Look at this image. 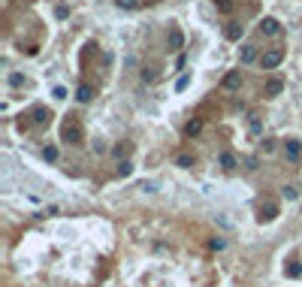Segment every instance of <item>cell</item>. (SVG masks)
<instances>
[{
	"label": "cell",
	"instance_id": "6da1fadb",
	"mask_svg": "<svg viewBox=\"0 0 302 287\" xmlns=\"http://www.w3.org/2000/svg\"><path fill=\"white\" fill-rule=\"evenodd\" d=\"M281 61H284V48H269V51H263V55H260L263 70H275Z\"/></svg>",
	"mask_w": 302,
	"mask_h": 287
},
{
	"label": "cell",
	"instance_id": "7a4b0ae2",
	"mask_svg": "<svg viewBox=\"0 0 302 287\" xmlns=\"http://www.w3.org/2000/svg\"><path fill=\"white\" fill-rule=\"evenodd\" d=\"M284 157H287L290 164H299L302 160V142L299 139H284Z\"/></svg>",
	"mask_w": 302,
	"mask_h": 287
},
{
	"label": "cell",
	"instance_id": "3957f363",
	"mask_svg": "<svg viewBox=\"0 0 302 287\" xmlns=\"http://www.w3.org/2000/svg\"><path fill=\"white\" fill-rule=\"evenodd\" d=\"M260 33H263V37H278V33H281V24H278V19H272V15H266V19L260 22Z\"/></svg>",
	"mask_w": 302,
	"mask_h": 287
},
{
	"label": "cell",
	"instance_id": "277c9868",
	"mask_svg": "<svg viewBox=\"0 0 302 287\" xmlns=\"http://www.w3.org/2000/svg\"><path fill=\"white\" fill-rule=\"evenodd\" d=\"M224 88H227V91H239V88H242V73H239V70H230V73L224 76Z\"/></svg>",
	"mask_w": 302,
	"mask_h": 287
},
{
	"label": "cell",
	"instance_id": "5b68a950",
	"mask_svg": "<svg viewBox=\"0 0 302 287\" xmlns=\"http://www.w3.org/2000/svg\"><path fill=\"white\" fill-rule=\"evenodd\" d=\"M94 94H97V91H94V85H88V82H82V85L76 88V100H79V103H91V100H94Z\"/></svg>",
	"mask_w": 302,
	"mask_h": 287
},
{
	"label": "cell",
	"instance_id": "8992f818",
	"mask_svg": "<svg viewBox=\"0 0 302 287\" xmlns=\"http://www.w3.org/2000/svg\"><path fill=\"white\" fill-rule=\"evenodd\" d=\"M166 43H169V51H179V48L185 46V33H182L179 27H172V30H169V40H166Z\"/></svg>",
	"mask_w": 302,
	"mask_h": 287
},
{
	"label": "cell",
	"instance_id": "52a82bcc",
	"mask_svg": "<svg viewBox=\"0 0 302 287\" xmlns=\"http://www.w3.org/2000/svg\"><path fill=\"white\" fill-rule=\"evenodd\" d=\"M218 164H221V169H236V167H239V157H236L233 151H221Z\"/></svg>",
	"mask_w": 302,
	"mask_h": 287
},
{
	"label": "cell",
	"instance_id": "ba28073f",
	"mask_svg": "<svg viewBox=\"0 0 302 287\" xmlns=\"http://www.w3.org/2000/svg\"><path fill=\"white\" fill-rule=\"evenodd\" d=\"M239 58H242V64H254V61L260 58V55H257V46H251V43H248V46H242Z\"/></svg>",
	"mask_w": 302,
	"mask_h": 287
},
{
	"label": "cell",
	"instance_id": "9c48e42d",
	"mask_svg": "<svg viewBox=\"0 0 302 287\" xmlns=\"http://www.w3.org/2000/svg\"><path fill=\"white\" fill-rule=\"evenodd\" d=\"M281 91H284V82H281V79H269V82H266V88H263L266 97H278Z\"/></svg>",
	"mask_w": 302,
	"mask_h": 287
},
{
	"label": "cell",
	"instance_id": "30bf717a",
	"mask_svg": "<svg viewBox=\"0 0 302 287\" xmlns=\"http://www.w3.org/2000/svg\"><path fill=\"white\" fill-rule=\"evenodd\" d=\"M242 22H227V27H224V33H227V40H242Z\"/></svg>",
	"mask_w": 302,
	"mask_h": 287
},
{
	"label": "cell",
	"instance_id": "8fae6325",
	"mask_svg": "<svg viewBox=\"0 0 302 287\" xmlns=\"http://www.w3.org/2000/svg\"><path fill=\"white\" fill-rule=\"evenodd\" d=\"M275 218H278V209H275L272 203H266V206L260 209V218H257V221H260V224H266V221H275Z\"/></svg>",
	"mask_w": 302,
	"mask_h": 287
},
{
	"label": "cell",
	"instance_id": "7c38bea8",
	"mask_svg": "<svg viewBox=\"0 0 302 287\" xmlns=\"http://www.w3.org/2000/svg\"><path fill=\"white\" fill-rule=\"evenodd\" d=\"M64 139L79 142V139H82V127H79V124H67V127H64Z\"/></svg>",
	"mask_w": 302,
	"mask_h": 287
},
{
	"label": "cell",
	"instance_id": "4fadbf2b",
	"mask_svg": "<svg viewBox=\"0 0 302 287\" xmlns=\"http://www.w3.org/2000/svg\"><path fill=\"white\" fill-rule=\"evenodd\" d=\"M200 133H203V121L200 118H193V121L185 124V136H200Z\"/></svg>",
	"mask_w": 302,
	"mask_h": 287
},
{
	"label": "cell",
	"instance_id": "5bb4252c",
	"mask_svg": "<svg viewBox=\"0 0 302 287\" xmlns=\"http://www.w3.org/2000/svg\"><path fill=\"white\" fill-rule=\"evenodd\" d=\"M115 6L124 9V12H136V9L142 6V0H115Z\"/></svg>",
	"mask_w": 302,
	"mask_h": 287
},
{
	"label": "cell",
	"instance_id": "9a60e30c",
	"mask_svg": "<svg viewBox=\"0 0 302 287\" xmlns=\"http://www.w3.org/2000/svg\"><path fill=\"white\" fill-rule=\"evenodd\" d=\"M281 196H284L287 203H293V200H299V191H296L293 185H284V188H281Z\"/></svg>",
	"mask_w": 302,
	"mask_h": 287
},
{
	"label": "cell",
	"instance_id": "2e32d148",
	"mask_svg": "<svg viewBox=\"0 0 302 287\" xmlns=\"http://www.w3.org/2000/svg\"><path fill=\"white\" fill-rule=\"evenodd\" d=\"M175 167L190 169V167H193V154H179V157H175Z\"/></svg>",
	"mask_w": 302,
	"mask_h": 287
},
{
	"label": "cell",
	"instance_id": "e0dca14e",
	"mask_svg": "<svg viewBox=\"0 0 302 287\" xmlns=\"http://www.w3.org/2000/svg\"><path fill=\"white\" fill-rule=\"evenodd\" d=\"M43 160L55 164V160H58V145H46V148H43Z\"/></svg>",
	"mask_w": 302,
	"mask_h": 287
},
{
	"label": "cell",
	"instance_id": "ac0fdd59",
	"mask_svg": "<svg viewBox=\"0 0 302 287\" xmlns=\"http://www.w3.org/2000/svg\"><path fill=\"white\" fill-rule=\"evenodd\" d=\"M130 172H133V164H130V160H118V175H121V178H127Z\"/></svg>",
	"mask_w": 302,
	"mask_h": 287
},
{
	"label": "cell",
	"instance_id": "d6986e66",
	"mask_svg": "<svg viewBox=\"0 0 302 287\" xmlns=\"http://www.w3.org/2000/svg\"><path fill=\"white\" fill-rule=\"evenodd\" d=\"M48 118H51V115L43 109V106H37V109H33V121H37V124H46Z\"/></svg>",
	"mask_w": 302,
	"mask_h": 287
},
{
	"label": "cell",
	"instance_id": "ffe728a7",
	"mask_svg": "<svg viewBox=\"0 0 302 287\" xmlns=\"http://www.w3.org/2000/svg\"><path fill=\"white\" fill-rule=\"evenodd\" d=\"M215 6H218V12L230 15V12H233V0H215Z\"/></svg>",
	"mask_w": 302,
	"mask_h": 287
},
{
	"label": "cell",
	"instance_id": "44dd1931",
	"mask_svg": "<svg viewBox=\"0 0 302 287\" xmlns=\"http://www.w3.org/2000/svg\"><path fill=\"white\" fill-rule=\"evenodd\" d=\"M284 272H287V278H299V275H302V266H299V263H287Z\"/></svg>",
	"mask_w": 302,
	"mask_h": 287
},
{
	"label": "cell",
	"instance_id": "7402d4cb",
	"mask_svg": "<svg viewBox=\"0 0 302 287\" xmlns=\"http://www.w3.org/2000/svg\"><path fill=\"white\" fill-rule=\"evenodd\" d=\"M112 154H115L118 160H127V154H130V145H115V148H112Z\"/></svg>",
	"mask_w": 302,
	"mask_h": 287
},
{
	"label": "cell",
	"instance_id": "603a6c76",
	"mask_svg": "<svg viewBox=\"0 0 302 287\" xmlns=\"http://www.w3.org/2000/svg\"><path fill=\"white\" fill-rule=\"evenodd\" d=\"M9 85H12V88H19V85H24V76H22V73H12V76H9Z\"/></svg>",
	"mask_w": 302,
	"mask_h": 287
},
{
	"label": "cell",
	"instance_id": "cb8c5ba5",
	"mask_svg": "<svg viewBox=\"0 0 302 287\" xmlns=\"http://www.w3.org/2000/svg\"><path fill=\"white\" fill-rule=\"evenodd\" d=\"M209 248H211V251H224V248H227V242H224V239H211V242H209Z\"/></svg>",
	"mask_w": 302,
	"mask_h": 287
},
{
	"label": "cell",
	"instance_id": "d4e9b609",
	"mask_svg": "<svg viewBox=\"0 0 302 287\" xmlns=\"http://www.w3.org/2000/svg\"><path fill=\"white\" fill-rule=\"evenodd\" d=\"M263 151L272 154V151H275V139H263Z\"/></svg>",
	"mask_w": 302,
	"mask_h": 287
},
{
	"label": "cell",
	"instance_id": "484cf974",
	"mask_svg": "<svg viewBox=\"0 0 302 287\" xmlns=\"http://www.w3.org/2000/svg\"><path fill=\"white\" fill-rule=\"evenodd\" d=\"M187 82H190V76H182V79H179V85H175V91H185Z\"/></svg>",
	"mask_w": 302,
	"mask_h": 287
},
{
	"label": "cell",
	"instance_id": "4316f807",
	"mask_svg": "<svg viewBox=\"0 0 302 287\" xmlns=\"http://www.w3.org/2000/svg\"><path fill=\"white\" fill-rule=\"evenodd\" d=\"M51 94H55V100H64V97H67V88H61V85H58V88H55V91H51Z\"/></svg>",
	"mask_w": 302,
	"mask_h": 287
},
{
	"label": "cell",
	"instance_id": "83f0119b",
	"mask_svg": "<svg viewBox=\"0 0 302 287\" xmlns=\"http://www.w3.org/2000/svg\"><path fill=\"white\" fill-rule=\"evenodd\" d=\"M151 3H161V0H151Z\"/></svg>",
	"mask_w": 302,
	"mask_h": 287
}]
</instances>
